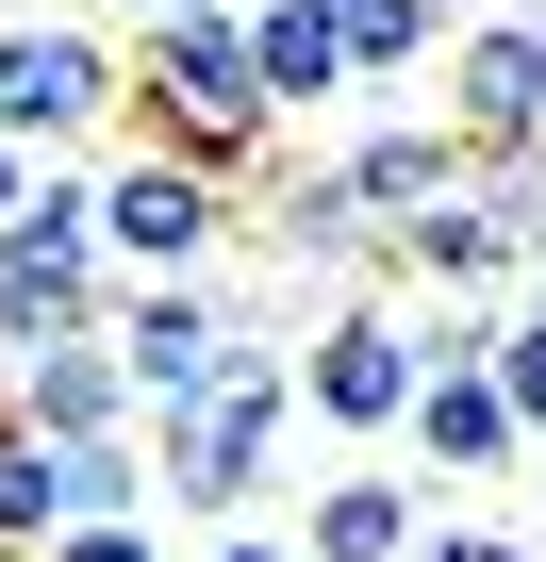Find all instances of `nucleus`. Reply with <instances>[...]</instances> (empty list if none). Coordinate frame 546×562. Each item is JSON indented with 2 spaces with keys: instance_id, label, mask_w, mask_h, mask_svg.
<instances>
[{
  "instance_id": "f257e3e1",
  "label": "nucleus",
  "mask_w": 546,
  "mask_h": 562,
  "mask_svg": "<svg viewBox=\"0 0 546 562\" xmlns=\"http://www.w3.org/2000/svg\"><path fill=\"white\" fill-rule=\"evenodd\" d=\"M282 430H299V348H282V315H248L232 364H215L182 414H149L166 529H232V513H265V496H282Z\"/></svg>"
},
{
  "instance_id": "f03ea898",
  "label": "nucleus",
  "mask_w": 546,
  "mask_h": 562,
  "mask_svg": "<svg viewBox=\"0 0 546 562\" xmlns=\"http://www.w3.org/2000/svg\"><path fill=\"white\" fill-rule=\"evenodd\" d=\"M133 133H166V149H199V166H232V182L282 149V100H265L232 0H182V18L133 34Z\"/></svg>"
},
{
  "instance_id": "7ed1b4c3",
  "label": "nucleus",
  "mask_w": 546,
  "mask_h": 562,
  "mask_svg": "<svg viewBox=\"0 0 546 562\" xmlns=\"http://www.w3.org/2000/svg\"><path fill=\"white\" fill-rule=\"evenodd\" d=\"M0 133L18 149L133 133V34L100 18V0H18V18H0Z\"/></svg>"
},
{
  "instance_id": "20e7f679",
  "label": "nucleus",
  "mask_w": 546,
  "mask_h": 562,
  "mask_svg": "<svg viewBox=\"0 0 546 562\" xmlns=\"http://www.w3.org/2000/svg\"><path fill=\"white\" fill-rule=\"evenodd\" d=\"M414 381H431V348H414V315H398V281H348V299L299 315V414H315L332 447H398V430H414Z\"/></svg>"
},
{
  "instance_id": "39448f33",
  "label": "nucleus",
  "mask_w": 546,
  "mask_h": 562,
  "mask_svg": "<svg viewBox=\"0 0 546 562\" xmlns=\"http://www.w3.org/2000/svg\"><path fill=\"white\" fill-rule=\"evenodd\" d=\"M232 232H248V182H232V166H199V149H166V133H133V149L100 166V248H116V281L232 265Z\"/></svg>"
},
{
  "instance_id": "423d86ee",
  "label": "nucleus",
  "mask_w": 546,
  "mask_h": 562,
  "mask_svg": "<svg viewBox=\"0 0 546 562\" xmlns=\"http://www.w3.org/2000/svg\"><path fill=\"white\" fill-rule=\"evenodd\" d=\"M232 331H248V281H232V265L116 281V364H133V397H149V414H182V397L232 364Z\"/></svg>"
},
{
  "instance_id": "0eeeda50",
  "label": "nucleus",
  "mask_w": 546,
  "mask_h": 562,
  "mask_svg": "<svg viewBox=\"0 0 546 562\" xmlns=\"http://www.w3.org/2000/svg\"><path fill=\"white\" fill-rule=\"evenodd\" d=\"M447 133L464 149H546V0H480L447 34Z\"/></svg>"
},
{
  "instance_id": "6e6552de",
  "label": "nucleus",
  "mask_w": 546,
  "mask_h": 562,
  "mask_svg": "<svg viewBox=\"0 0 546 562\" xmlns=\"http://www.w3.org/2000/svg\"><path fill=\"white\" fill-rule=\"evenodd\" d=\"M381 281H431V299H513L530 248H513V215H497V199H480V166H464L431 215H398V232H381Z\"/></svg>"
},
{
  "instance_id": "1a4fd4ad",
  "label": "nucleus",
  "mask_w": 546,
  "mask_h": 562,
  "mask_svg": "<svg viewBox=\"0 0 546 562\" xmlns=\"http://www.w3.org/2000/svg\"><path fill=\"white\" fill-rule=\"evenodd\" d=\"M0 414H34V430H149V397H133V364H116V315L18 348V364H0Z\"/></svg>"
},
{
  "instance_id": "9d476101",
  "label": "nucleus",
  "mask_w": 546,
  "mask_h": 562,
  "mask_svg": "<svg viewBox=\"0 0 546 562\" xmlns=\"http://www.w3.org/2000/svg\"><path fill=\"white\" fill-rule=\"evenodd\" d=\"M414 480H513L530 463V430H513V397H497V364H431L414 381Z\"/></svg>"
},
{
  "instance_id": "9b49d317",
  "label": "nucleus",
  "mask_w": 546,
  "mask_h": 562,
  "mask_svg": "<svg viewBox=\"0 0 546 562\" xmlns=\"http://www.w3.org/2000/svg\"><path fill=\"white\" fill-rule=\"evenodd\" d=\"M414 529H431V480H414V463H381V447H365V463H332V480L299 496V546H315V562H414Z\"/></svg>"
},
{
  "instance_id": "f8f14e48",
  "label": "nucleus",
  "mask_w": 546,
  "mask_h": 562,
  "mask_svg": "<svg viewBox=\"0 0 546 562\" xmlns=\"http://www.w3.org/2000/svg\"><path fill=\"white\" fill-rule=\"evenodd\" d=\"M464 166H480V149H464L447 116H381V133H348V149H332V182H348V199H365L381 232H398V215H431V199H447Z\"/></svg>"
},
{
  "instance_id": "ddd939ff",
  "label": "nucleus",
  "mask_w": 546,
  "mask_h": 562,
  "mask_svg": "<svg viewBox=\"0 0 546 562\" xmlns=\"http://www.w3.org/2000/svg\"><path fill=\"white\" fill-rule=\"evenodd\" d=\"M248 67H265V100H282V133L332 116V100H348V34H332V0H248Z\"/></svg>"
},
{
  "instance_id": "4468645a",
  "label": "nucleus",
  "mask_w": 546,
  "mask_h": 562,
  "mask_svg": "<svg viewBox=\"0 0 546 562\" xmlns=\"http://www.w3.org/2000/svg\"><path fill=\"white\" fill-rule=\"evenodd\" d=\"M51 529H67V463H51V430H34V414H0V546L34 562Z\"/></svg>"
},
{
  "instance_id": "2eb2a0df",
  "label": "nucleus",
  "mask_w": 546,
  "mask_h": 562,
  "mask_svg": "<svg viewBox=\"0 0 546 562\" xmlns=\"http://www.w3.org/2000/svg\"><path fill=\"white\" fill-rule=\"evenodd\" d=\"M480 364H497V397H513V430L546 447V299H513V315L480 331Z\"/></svg>"
},
{
  "instance_id": "dca6fc26",
  "label": "nucleus",
  "mask_w": 546,
  "mask_h": 562,
  "mask_svg": "<svg viewBox=\"0 0 546 562\" xmlns=\"http://www.w3.org/2000/svg\"><path fill=\"white\" fill-rule=\"evenodd\" d=\"M34 562H182V546H166V513H67Z\"/></svg>"
},
{
  "instance_id": "f3484780",
  "label": "nucleus",
  "mask_w": 546,
  "mask_h": 562,
  "mask_svg": "<svg viewBox=\"0 0 546 562\" xmlns=\"http://www.w3.org/2000/svg\"><path fill=\"white\" fill-rule=\"evenodd\" d=\"M414 562H546V529H480V513H431Z\"/></svg>"
},
{
  "instance_id": "a211bd4d",
  "label": "nucleus",
  "mask_w": 546,
  "mask_h": 562,
  "mask_svg": "<svg viewBox=\"0 0 546 562\" xmlns=\"http://www.w3.org/2000/svg\"><path fill=\"white\" fill-rule=\"evenodd\" d=\"M182 562H315L282 513H232V529H182Z\"/></svg>"
},
{
  "instance_id": "6ab92c4d",
  "label": "nucleus",
  "mask_w": 546,
  "mask_h": 562,
  "mask_svg": "<svg viewBox=\"0 0 546 562\" xmlns=\"http://www.w3.org/2000/svg\"><path fill=\"white\" fill-rule=\"evenodd\" d=\"M100 18H116V34H149V18H182V0H100Z\"/></svg>"
},
{
  "instance_id": "aec40b11",
  "label": "nucleus",
  "mask_w": 546,
  "mask_h": 562,
  "mask_svg": "<svg viewBox=\"0 0 546 562\" xmlns=\"http://www.w3.org/2000/svg\"><path fill=\"white\" fill-rule=\"evenodd\" d=\"M513 299H546V248H530V281H513Z\"/></svg>"
},
{
  "instance_id": "412c9836",
  "label": "nucleus",
  "mask_w": 546,
  "mask_h": 562,
  "mask_svg": "<svg viewBox=\"0 0 546 562\" xmlns=\"http://www.w3.org/2000/svg\"><path fill=\"white\" fill-rule=\"evenodd\" d=\"M232 18H248V0H232Z\"/></svg>"
}]
</instances>
